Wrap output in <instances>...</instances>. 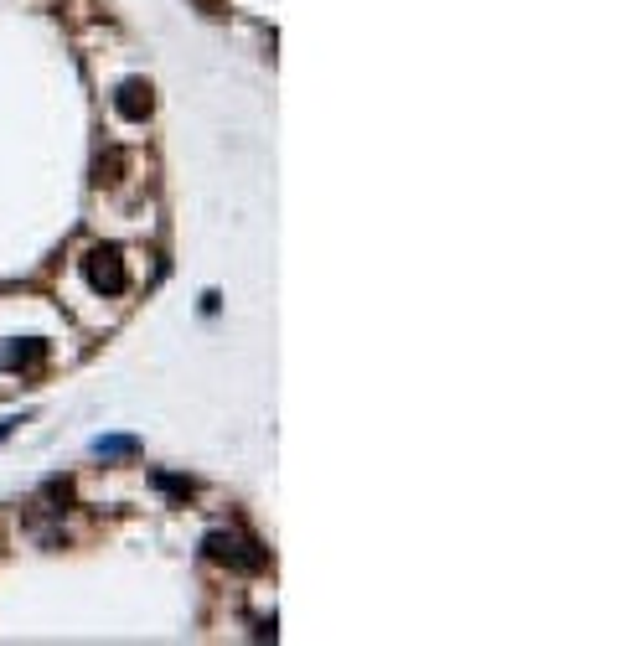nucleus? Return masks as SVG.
I'll return each mask as SVG.
<instances>
[{"mask_svg": "<svg viewBox=\"0 0 620 646\" xmlns=\"http://www.w3.org/2000/svg\"><path fill=\"white\" fill-rule=\"evenodd\" d=\"M207 559H217V564H228V569H264V548H254V543H243L238 533H207Z\"/></svg>", "mask_w": 620, "mask_h": 646, "instance_id": "1", "label": "nucleus"}, {"mask_svg": "<svg viewBox=\"0 0 620 646\" xmlns=\"http://www.w3.org/2000/svg\"><path fill=\"white\" fill-rule=\"evenodd\" d=\"M140 450V440H130V435H104V440H93V455H135Z\"/></svg>", "mask_w": 620, "mask_h": 646, "instance_id": "5", "label": "nucleus"}, {"mask_svg": "<svg viewBox=\"0 0 620 646\" xmlns=\"http://www.w3.org/2000/svg\"><path fill=\"white\" fill-rule=\"evenodd\" d=\"M114 109H119L124 119H145V114H150V83L130 78V83H124L119 94H114Z\"/></svg>", "mask_w": 620, "mask_h": 646, "instance_id": "3", "label": "nucleus"}, {"mask_svg": "<svg viewBox=\"0 0 620 646\" xmlns=\"http://www.w3.org/2000/svg\"><path fill=\"white\" fill-rule=\"evenodd\" d=\"M42 357V342H6V347H0V373H21V367H31V362H37Z\"/></svg>", "mask_w": 620, "mask_h": 646, "instance_id": "4", "label": "nucleus"}, {"mask_svg": "<svg viewBox=\"0 0 620 646\" xmlns=\"http://www.w3.org/2000/svg\"><path fill=\"white\" fill-rule=\"evenodd\" d=\"M83 269H88L93 290H109V295H119L124 285H130V274H124V259H119V249H93V254L83 259Z\"/></svg>", "mask_w": 620, "mask_h": 646, "instance_id": "2", "label": "nucleus"}, {"mask_svg": "<svg viewBox=\"0 0 620 646\" xmlns=\"http://www.w3.org/2000/svg\"><path fill=\"white\" fill-rule=\"evenodd\" d=\"M155 486L171 491V497H186V491H192V481H181V476H155Z\"/></svg>", "mask_w": 620, "mask_h": 646, "instance_id": "6", "label": "nucleus"}]
</instances>
